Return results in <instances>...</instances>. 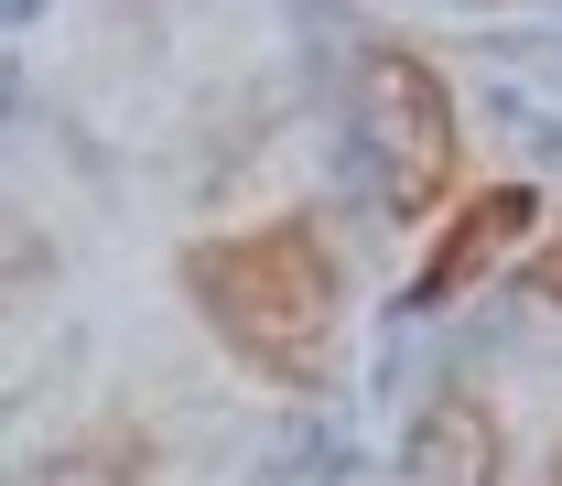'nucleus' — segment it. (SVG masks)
I'll return each mask as SVG.
<instances>
[{"instance_id": "obj_5", "label": "nucleus", "mask_w": 562, "mask_h": 486, "mask_svg": "<svg viewBox=\"0 0 562 486\" xmlns=\"http://www.w3.org/2000/svg\"><path fill=\"white\" fill-rule=\"evenodd\" d=\"M44 486H151V454H140L131 432H109V443H76L44 465Z\"/></svg>"}, {"instance_id": "obj_3", "label": "nucleus", "mask_w": 562, "mask_h": 486, "mask_svg": "<svg viewBox=\"0 0 562 486\" xmlns=\"http://www.w3.org/2000/svg\"><path fill=\"white\" fill-rule=\"evenodd\" d=\"M541 227V195L530 184H487V195H465V216L432 238V260L412 271V303H454L476 271H497V249H519Z\"/></svg>"}, {"instance_id": "obj_4", "label": "nucleus", "mask_w": 562, "mask_h": 486, "mask_svg": "<svg viewBox=\"0 0 562 486\" xmlns=\"http://www.w3.org/2000/svg\"><path fill=\"white\" fill-rule=\"evenodd\" d=\"M497 411L476 389H443V400H422L412 443H401V476L412 486H497Z\"/></svg>"}, {"instance_id": "obj_6", "label": "nucleus", "mask_w": 562, "mask_h": 486, "mask_svg": "<svg viewBox=\"0 0 562 486\" xmlns=\"http://www.w3.org/2000/svg\"><path fill=\"white\" fill-rule=\"evenodd\" d=\"M530 292H541V303H562V227L530 249Z\"/></svg>"}, {"instance_id": "obj_2", "label": "nucleus", "mask_w": 562, "mask_h": 486, "mask_svg": "<svg viewBox=\"0 0 562 486\" xmlns=\"http://www.w3.org/2000/svg\"><path fill=\"white\" fill-rule=\"evenodd\" d=\"M357 140H368L379 206L401 216V227H422V216L454 195V162H465L443 66L412 55V44H368V55H357Z\"/></svg>"}, {"instance_id": "obj_7", "label": "nucleus", "mask_w": 562, "mask_h": 486, "mask_svg": "<svg viewBox=\"0 0 562 486\" xmlns=\"http://www.w3.org/2000/svg\"><path fill=\"white\" fill-rule=\"evenodd\" d=\"M552 486H562V454H552Z\"/></svg>"}, {"instance_id": "obj_1", "label": "nucleus", "mask_w": 562, "mask_h": 486, "mask_svg": "<svg viewBox=\"0 0 562 486\" xmlns=\"http://www.w3.org/2000/svg\"><path fill=\"white\" fill-rule=\"evenodd\" d=\"M184 303L216 325V347L238 368H260L271 389H314L336 368V249L314 216H260V227H227L184 249Z\"/></svg>"}]
</instances>
